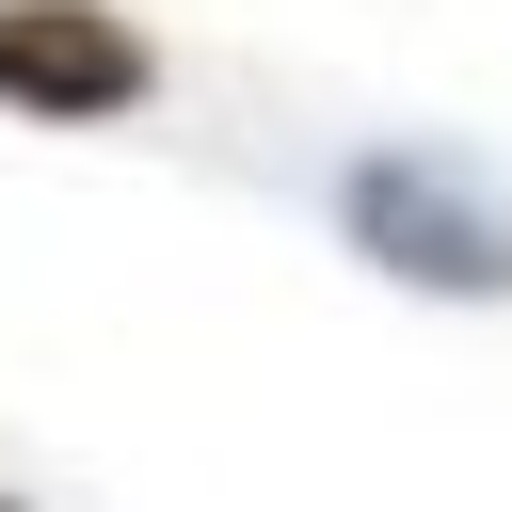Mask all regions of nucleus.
I'll return each instance as SVG.
<instances>
[{
  "mask_svg": "<svg viewBox=\"0 0 512 512\" xmlns=\"http://www.w3.org/2000/svg\"><path fill=\"white\" fill-rule=\"evenodd\" d=\"M320 208H336V240L384 288H416V304H512V176L464 160L448 128H368L320 176Z\"/></svg>",
  "mask_w": 512,
  "mask_h": 512,
  "instance_id": "1",
  "label": "nucleus"
},
{
  "mask_svg": "<svg viewBox=\"0 0 512 512\" xmlns=\"http://www.w3.org/2000/svg\"><path fill=\"white\" fill-rule=\"evenodd\" d=\"M0 112L16 128H128V112H160V32L128 0H0Z\"/></svg>",
  "mask_w": 512,
  "mask_h": 512,
  "instance_id": "2",
  "label": "nucleus"
},
{
  "mask_svg": "<svg viewBox=\"0 0 512 512\" xmlns=\"http://www.w3.org/2000/svg\"><path fill=\"white\" fill-rule=\"evenodd\" d=\"M0 512H48V496H16V480H0Z\"/></svg>",
  "mask_w": 512,
  "mask_h": 512,
  "instance_id": "3",
  "label": "nucleus"
}]
</instances>
